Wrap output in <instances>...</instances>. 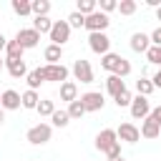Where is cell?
I'll list each match as a JSON object with an SVG mask.
<instances>
[{
	"label": "cell",
	"mask_w": 161,
	"mask_h": 161,
	"mask_svg": "<svg viewBox=\"0 0 161 161\" xmlns=\"http://www.w3.org/2000/svg\"><path fill=\"white\" fill-rule=\"evenodd\" d=\"M108 25H111V18L106 13H101V10H96V13H91L86 18V30L88 33H106Z\"/></svg>",
	"instance_id": "cell-3"
},
{
	"label": "cell",
	"mask_w": 161,
	"mask_h": 161,
	"mask_svg": "<svg viewBox=\"0 0 161 161\" xmlns=\"http://www.w3.org/2000/svg\"><path fill=\"white\" fill-rule=\"evenodd\" d=\"M65 111H68L70 121H73V118H83V116H86V108H83L80 98H78V101H73V103H68V108H65Z\"/></svg>",
	"instance_id": "cell-29"
},
{
	"label": "cell",
	"mask_w": 161,
	"mask_h": 161,
	"mask_svg": "<svg viewBox=\"0 0 161 161\" xmlns=\"http://www.w3.org/2000/svg\"><path fill=\"white\" fill-rule=\"evenodd\" d=\"M25 80H28V88H30V91H38V88H40V86L45 83V75H43V68H35V70H30Z\"/></svg>",
	"instance_id": "cell-19"
},
{
	"label": "cell",
	"mask_w": 161,
	"mask_h": 161,
	"mask_svg": "<svg viewBox=\"0 0 161 161\" xmlns=\"http://www.w3.org/2000/svg\"><path fill=\"white\" fill-rule=\"evenodd\" d=\"M131 116L141 118V121L151 116V103H148L146 96H133V101H131Z\"/></svg>",
	"instance_id": "cell-12"
},
{
	"label": "cell",
	"mask_w": 161,
	"mask_h": 161,
	"mask_svg": "<svg viewBox=\"0 0 161 161\" xmlns=\"http://www.w3.org/2000/svg\"><path fill=\"white\" fill-rule=\"evenodd\" d=\"M40 116H53L55 113V103L50 101V98H40V103H38V108H35Z\"/></svg>",
	"instance_id": "cell-31"
},
{
	"label": "cell",
	"mask_w": 161,
	"mask_h": 161,
	"mask_svg": "<svg viewBox=\"0 0 161 161\" xmlns=\"http://www.w3.org/2000/svg\"><path fill=\"white\" fill-rule=\"evenodd\" d=\"M53 23H55V20H50V18H35V20H33V30H38L40 35H43V33H50V30H53Z\"/></svg>",
	"instance_id": "cell-27"
},
{
	"label": "cell",
	"mask_w": 161,
	"mask_h": 161,
	"mask_svg": "<svg viewBox=\"0 0 161 161\" xmlns=\"http://www.w3.org/2000/svg\"><path fill=\"white\" fill-rule=\"evenodd\" d=\"M153 91H156V88H153V80H151V78H138V80H136V93H138V96H146V98H148Z\"/></svg>",
	"instance_id": "cell-25"
},
{
	"label": "cell",
	"mask_w": 161,
	"mask_h": 161,
	"mask_svg": "<svg viewBox=\"0 0 161 161\" xmlns=\"http://www.w3.org/2000/svg\"><path fill=\"white\" fill-rule=\"evenodd\" d=\"M151 80H153V88H161V68L153 73V78H151Z\"/></svg>",
	"instance_id": "cell-40"
},
{
	"label": "cell",
	"mask_w": 161,
	"mask_h": 161,
	"mask_svg": "<svg viewBox=\"0 0 161 161\" xmlns=\"http://www.w3.org/2000/svg\"><path fill=\"white\" fill-rule=\"evenodd\" d=\"M121 161H126V158H121Z\"/></svg>",
	"instance_id": "cell-46"
},
{
	"label": "cell",
	"mask_w": 161,
	"mask_h": 161,
	"mask_svg": "<svg viewBox=\"0 0 161 161\" xmlns=\"http://www.w3.org/2000/svg\"><path fill=\"white\" fill-rule=\"evenodd\" d=\"M65 20H68L70 30H73V28H86V15H80L78 10H73V13H70V15L65 18Z\"/></svg>",
	"instance_id": "cell-33"
},
{
	"label": "cell",
	"mask_w": 161,
	"mask_h": 161,
	"mask_svg": "<svg viewBox=\"0 0 161 161\" xmlns=\"http://www.w3.org/2000/svg\"><path fill=\"white\" fill-rule=\"evenodd\" d=\"M10 5H13V13H15V15H20V18L33 15V5H30V0H13Z\"/></svg>",
	"instance_id": "cell-22"
},
{
	"label": "cell",
	"mask_w": 161,
	"mask_h": 161,
	"mask_svg": "<svg viewBox=\"0 0 161 161\" xmlns=\"http://www.w3.org/2000/svg\"><path fill=\"white\" fill-rule=\"evenodd\" d=\"M20 98H23V108H28V111H33V108H38V103H40V96H38V91H25V93H20Z\"/></svg>",
	"instance_id": "cell-21"
},
{
	"label": "cell",
	"mask_w": 161,
	"mask_h": 161,
	"mask_svg": "<svg viewBox=\"0 0 161 161\" xmlns=\"http://www.w3.org/2000/svg\"><path fill=\"white\" fill-rule=\"evenodd\" d=\"M50 121H53L55 128H65V126L70 123V116H68V111H58V108H55V113L50 116Z\"/></svg>",
	"instance_id": "cell-28"
},
{
	"label": "cell",
	"mask_w": 161,
	"mask_h": 161,
	"mask_svg": "<svg viewBox=\"0 0 161 161\" xmlns=\"http://www.w3.org/2000/svg\"><path fill=\"white\" fill-rule=\"evenodd\" d=\"M5 68H8L10 78H28V73H30L25 60H5Z\"/></svg>",
	"instance_id": "cell-14"
},
{
	"label": "cell",
	"mask_w": 161,
	"mask_h": 161,
	"mask_svg": "<svg viewBox=\"0 0 161 161\" xmlns=\"http://www.w3.org/2000/svg\"><path fill=\"white\" fill-rule=\"evenodd\" d=\"M136 10H138V3L136 0H121L118 3V13L121 15H133Z\"/></svg>",
	"instance_id": "cell-32"
},
{
	"label": "cell",
	"mask_w": 161,
	"mask_h": 161,
	"mask_svg": "<svg viewBox=\"0 0 161 161\" xmlns=\"http://www.w3.org/2000/svg\"><path fill=\"white\" fill-rule=\"evenodd\" d=\"M116 133H118V141H123V143H136V141H141V128L133 126L131 121L121 123V126L116 128Z\"/></svg>",
	"instance_id": "cell-8"
},
{
	"label": "cell",
	"mask_w": 161,
	"mask_h": 161,
	"mask_svg": "<svg viewBox=\"0 0 161 161\" xmlns=\"http://www.w3.org/2000/svg\"><path fill=\"white\" fill-rule=\"evenodd\" d=\"M131 70H133V68H131V63H128L126 58H121V60H118V65L113 68V73H111V75H118V78H126V75H131Z\"/></svg>",
	"instance_id": "cell-30"
},
{
	"label": "cell",
	"mask_w": 161,
	"mask_h": 161,
	"mask_svg": "<svg viewBox=\"0 0 161 161\" xmlns=\"http://www.w3.org/2000/svg\"><path fill=\"white\" fill-rule=\"evenodd\" d=\"M3 121H5V111L0 108V126H3Z\"/></svg>",
	"instance_id": "cell-42"
},
{
	"label": "cell",
	"mask_w": 161,
	"mask_h": 161,
	"mask_svg": "<svg viewBox=\"0 0 161 161\" xmlns=\"http://www.w3.org/2000/svg\"><path fill=\"white\" fill-rule=\"evenodd\" d=\"M151 48V35L146 33H133L131 35V50L133 53H146Z\"/></svg>",
	"instance_id": "cell-13"
},
{
	"label": "cell",
	"mask_w": 161,
	"mask_h": 161,
	"mask_svg": "<svg viewBox=\"0 0 161 161\" xmlns=\"http://www.w3.org/2000/svg\"><path fill=\"white\" fill-rule=\"evenodd\" d=\"M98 10L108 15L111 10H118V3H116V0H101V3H98Z\"/></svg>",
	"instance_id": "cell-36"
},
{
	"label": "cell",
	"mask_w": 161,
	"mask_h": 161,
	"mask_svg": "<svg viewBox=\"0 0 161 161\" xmlns=\"http://www.w3.org/2000/svg\"><path fill=\"white\" fill-rule=\"evenodd\" d=\"M5 48H8V38L0 33V53H5Z\"/></svg>",
	"instance_id": "cell-41"
},
{
	"label": "cell",
	"mask_w": 161,
	"mask_h": 161,
	"mask_svg": "<svg viewBox=\"0 0 161 161\" xmlns=\"http://www.w3.org/2000/svg\"><path fill=\"white\" fill-rule=\"evenodd\" d=\"M30 5H33V15L35 18H48V13H50V3L48 0H30Z\"/></svg>",
	"instance_id": "cell-23"
},
{
	"label": "cell",
	"mask_w": 161,
	"mask_h": 161,
	"mask_svg": "<svg viewBox=\"0 0 161 161\" xmlns=\"http://www.w3.org/2000/svg\"><path fill=\"white\" fill-rule=\"evenodd\" d=\"M50 136H53V126H48V123H35V126L28 128L25 141L33 143V146H43V143L50 141Z\"/></svg>",
	"instance_id": "cell-1"
},
{
	"label": "cell",
	"mask_w": 161,
	"mask_h": 161,
	"mask_svg": "<svg viewBox=\"0 0 161 161\" xmlns=\"http://www.w3.org/2000/svg\"><path fill=\"white\" fill-rule=\"evenodd\" d=\"M151 118L161 126V106H156V108H151Z\"/></svg>",
	"instance_id": "cell-39"
},
{
	"label": "cell",
	"mask_w": 161,
	"mask_h": 161,
	"mask_svg": "<svg viewBox=\"0 0 161 161\" xmlns=\"http://www.w3.org/2000/svg\"><path fill=\"white\" fill-rule=\"evenodd\" d=\"M121 158H123V156H121ZM121 158H106V161H121Z\"/></svg>",
	"instance_id": "cell-45"
},
{
	"label": "cell",
	"mask_w": 161,
	"mask_h": 161,
	"mask_svg": "<svg viewBox=\"0 0 161 161\" xmlns=\"http://www.w3.org/2000/svg\"><path fill=\"white\" fill-rule=\"evenodd\" d=\"M158 133H161V126H158L151 116L141 121V136H143V138H158Z\"/></svg>",
	"instance_id": "cell-15"
},
{
	"label": "cell",
	"mask_w": 161,
	"mask_h": 161,
	"mask_svg": "<svg viewBox=\"0 0 161 161\" xmlns=\"http://www.w3.org/2000/svg\"><path fill=\"white\" fill-rule=\"evenodd\" d=\"M113 101H116V106H118V108H131V101H133V96H131V91L126 88V91H123V93H118Z\"/></svg>",
	"instance_id": "cell-34"
},
{
	"label": "cell",
	"mask_w": 161,
	"mask_h": 161,
	"mask_svg": "<svg viewBox=\"0 0 161 161\" xmlns=\"http://www.w3.org/2000/svg\"><path fill=\"white\" fill-rule=\"evenodd\" d=\"M23 53H25V48H23L18 40H8V48H5V60H23Z\"/></svg>",
	"instance_id": "cell-17"
},
{
	"label": "cell",
	"mask_w": 161,
	"mask_h": 161,
	"mask_svg": "<svg viewBox=\"0 0 161 161\" xmlns=\"http://www.w3.org/2000/svg\"><path fill=\"white\" fill-rule=\"evenodd\" d=\"M75 10H78L80 15H86V18H88L91 13H96V10H98V3H96V0H78Z\"/></svg>",
	"instance_id": "cell-26"
},
{
	"label": "cell",
	"mask_w": 161,
	"mask_h": 161,
	"mask_svg": "<svg viewBox=\"0 0 161 161\" xmlns=\"http://www.w3.org/2000/svg\"><path fill=\"white\" fill-rule=\"evenodd\" d=\"M20 106H23V98H20L18 91L8 88V91L0 93V108H3V111H18Z\"/></svg>",
	"instance_id": "cell-11"
},
{
	"label": "cell",
	"mask_w": 161,
	"mask_h": 161,
	"mask_svg": "<svg viewBox=\"0 0 161 161\" xmlns=\"http://www.w3.org/2000/svg\"><path fill=\"white\" fill-rule=\"evenodd\" d=\"M15 40L28 50V48H35V45L40 43V33L33 30V28H20V30L15 33Z\"/></svg>",
	"instance_id": "cell-9"
},
{
	"label": "cell",
	"mask_w": 161,
	"mask_h": 161,
	"mask_svg": "<svg viewBox=\"0 0 161 161\" xmlns=\"http://www.w3.org/2000/svg\"><path fill=\"white\" fill-rule=\"evenodd\" d=\"M50 35V43L53 45H65L68 40H70V25H68V20H55L53 23V30L48 33Z\"/></svg>",
	"instance_id": "cell-2"
},
{
	"label": "cell",
	"mask_w": 161,
	"mask_h": 161,
	"mask_svg": "<svg viewBox=\"0 0 161 161\" xmlns=\"http://www.w3.org/2000/svg\"><path fill=\"white\" fill-rule=\"evenodd\" d=\"M60 101H65V103H73V101H78V86H75L73 80H65V83H60Z\"/></svg>",
	"instance_id": "cell-16"
},
{
	"label": "cell",
	"mask_w": 161,
	"mask_h": 161,
	"mask_svg": "<svg viewBox=\"0 0 161 161\" xmlns=\"http://www.w3.org/2000/svg\"><path fill=\"white\" fill-rule=\"evenodd\" d=\"M106 91L116 98L118 93H123L126 91V83H123V78H118V75H108L106 78Z\"/></svg>",
	"instance_id": "cell-18"
},
{
	"label": "cell",
	"mask_w": 161,
	"mask_h": 161,
	"mask_svg": "<svg viewBox=\"0 0 161 161\" xmlns=\"http://www.w3.org/2000/svg\"><path fill=\"white\" fill-rule=\"evenodd\" d=\"M151 45H158V48H161V28H156V30L151 33Z\"/></svg>",
	"instance_id": "cell-38"
},
{
	"label": "cell",
	"mask_w": 161,
	"mask_h": 161,
	"mask_svg": "<svg viewBox=\"0 0 161 161\" xmlns=\"http://www.w3.org/2000/svg\"><path fill=\"white\" fill-rule=\"evenodd\" d=\"M43 55H45V60L50 63V65H55V63H60V58H63V48L60 45H48L45 50H43Z\"/></svg>",
	"instance_id": "cell-20"
},
{
	"label": "cell",
	"mask_w": 161,
	"mask_h": 161,
	"mask_svg": "<svg viewBox=\"0 0 161 161\" xmlns=\"http://www.w3.org/2000/svg\"><path fill=\"white\" fill-rule=\"evenodd\" d=\"M116 143H121V141H118V133H116L113 128H103V131L96 136V148L103 151V153H108Z\"/></svg>",
	"instance_id": "cell-6"
},
{
	"label": "cell",
	"mask_w": 161,
	"mask_h": 161,
	"mask_svg": "<svg viewBox=\"0 0 161 161\" xmlns=\"http://www.w3.org/2000/svg\"><path fill=\"white\" fill-rule=\"evenodd\" d=\"M106 158H121V143H116V146L106 153Z\"/></svg>",
	"instance_id": "cell-37"
},
{
	"label": "cell",
	"mask_w": 161,
	"mask_h": 161,
	"mask_svg": "<svg viewBox=\"0 0 161 161\" xmlns=\"http://www.w3.org/2000/svg\"><path fill=\"white\" fill-rule=\"evenodd\" d=\"M156 18H158V20H161V8H156Z\"/></svg>",
	"instance_id": "cell-43"
},
{
	"label": "cell",
	"mask_w": 161,
	"mask_h": 161,
	"mask_svg": "<svg viewBox=\"0 0 161 161\" xmlns=\"http://www.w3.org/2000/svg\"><path fill=\"white\" fill-rule=\"evenodd\" d=\"M3 68H5V60H3V58H0V70H3Z\"/></svg>",
	"instance_id": "cell-44"
},
{
	"label": "cell",
	"mask_w": 161,
	"mask_h": 161,
	"mask_svg": "<svg viewBox=\"0 0 161 161\" xmlns=\"http://www.w3.org/2000/svg\"><path fill=\"white\" fill-rule=\"evenodd\" d=\"M146 58H148V63H153V65L161 68V48H158V45H151V48L146 50Z\"/></svg>",
	"instance_id": "cell-35"
},
{
	"label": "cell",
	"mask_w": 161,
	"mask_h": 161,
	"mask_svg": "<svg viewBox=\"0 0 161 161\" xmlns=\"http://www.w3.org/2000/svg\"><path fill=\"white\" fill-rule=\"evenodd\" d=\"M43 75H45V80H53V83H65V80H68V68H65L63 63H55V65L45 63V65H43Z\"/></svg>",
	"instance_id": "cell-7"
},
{
	"label": "cell",
	"mask_w": 161,
	"mask_h": 161,
	"mask_svg": "<svg viewBox=\"0 0 161 161\" xmlns=\"http://www.w3.org/2000/svg\"><path fill=\"white\" fill-rule=\"evenodd\" d=\"M80 103H83L86 113H96V111H101V108H103L106 98H103V93H101V91H88V93H83V96H80Z\"/></svg>",
	"instance_id": "cell-5"
},
{
	"label": "cell",
	"mask_w": 161,
	"mask_h": 161,
	"mask_svg": "<svg viewBox=\"0 0 161 161\" xmlns=\"http://www.w3.org/2000/svg\"><path fill=\"white\" fill-rule=\"evenodd\" d=\"M123 55H118V53H106L103 58H101V68L103 70H108V73H113V68L118 65V60H121Z\"/></svg>",
	"instance_id": "cell-24"
},
{
	"label": "cell",
	"mask_w": 161,
	"mask_h": 161,
	"mask_svg": "<svg viewBox=\"0 0 161 161\" xmlns=\"http://www.w3.org/2000/svg\"><path fill=\"white\" fill-rule=\"evenodd\" d=\"M73 75H75V80H80V83H93V68H91V63H88L86 58H78V60L73 63Z\"/></svg>",
	"instance_id": "cell-10"
},
{
	"label": "cell",
	"mask_w": 161,
	"mask_h": 161,
	"mask_svg": "<svg viewBox=\"0 0 161 161\" xmlns=\"http://www.w3.org/2000/svg\"><path fill=\"white\" fill-rule=\"evenodd\" d=\"M88 48L103 58L106 53H111V38L106 33H91L88 35Z\"/></svg>",
	"instance_id": "cell-4"
}]
</instances>
